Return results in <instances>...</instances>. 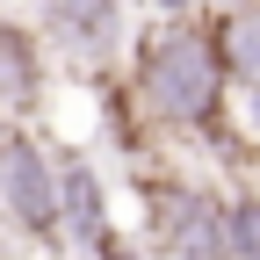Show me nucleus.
I'll list each match as a JSON object with an SVG mask.
<instances>
[{"instance_id": "obj_1", "label": "nucleus", "mask_w": 260, "mask_h": 260, "mask_svg": "<svg viewBox=\"0 0 260 260\" xmlns=\"http://www.w3.org/2000/svg\"><path fill=\"white\" fill-rule=\"evenodd\" d=\"M123 80H130V94H138V109L152 116L159 138H181L195 152L224 159V167L253 159L246 130H239V87L224 80L203 15H145L138 37H130Z\"/></svg>"}, {"instance_id": "obj_2", "label": "nucleus", "mask_w": 260, "mask_h": 260, "mask_svg": "<svg viewBox=\"0 0 260 260\" xmlns=\"http://www.w3.org/2000/svg\"><path fill=\"white\" fill-rule=\"evenodd\" d=\"M130 195H138L152 260H239L232 253V188H217L210 174H188L167 152H152L130 167Z\"/></svg>"}, {"instance_id": "obj_3", "label": "nucleus", "mask_w": 260, "mask_h": 260, "mask_svg": "<svg viewBox=\"0 0 260 260\" xmlns=\"http://www.w3.org/2000/svg\"><path fill=\"white\" fill-rule=\"evenodd\" d=\"M138 0H29V29L44 37L51 65H65L80 87L94 80H116L130 37H138Z\"/></svg>"}, {"instance_id": "obj_4", "label": "nucleus", "mask_w": 260, "mask_h": 260, "mask_svg": "<svg viewBox=\"0 0 260 260\" xmlns=\"http://www.w3.org/2000/svg\"><path fill=\"white\" fill-rule=\"evenodd\" d=\"M0 224L15 232L22 253L58 260L65 224H58V159L37 123H15V138L0 145Z\"/></svg>"}, {"instance_id": "obj_5", "label": "nucleus", "mask_w": 260, "mask_h": 260, "mask_svg": "<svg viewBox=\"0 0 260 260\" xmlns=\"http://www.w3.org/2000/svg\"><path fill=\"white\" fill-rule=\"evenodd\" d=\"M51 159H58V224H65V253H94L109 232H116V188H109V167L94 145H73V138H51Z\"/></svg>"}, {"instance_id": "obj_6", "label": "nucleus", "mask_w": 260, "mask_h": 260, "mask_svg": "<svg viewBox=\"0 0 260 260\" xmlns=\"http://www.w3.org/2000/svg\"><path fill=\"white\" fill-rule=\"evenodd\" d=\"M44 102H51V51H44L37 29H29V15L0 8V109L22 116V123H37Z\"/></svg>"}, {"instance_id": "obj_7", "label": "nucleus", "mask_w": 260, "mask_h": 260, "mask_svg": "<svg viewBox=\"0 0 260 260\" xmlns=\"http://www.w3.org/2000/svg\"><path fill=\"white\" fill-rule=\"evenodd\" d=\"M210 29V44H217V65H224V80H232L239 94L260 87V0H246V8H195Z\"/></svg>"}, {"instance_id": "obj_8", "label": "nucleus", "mask_w": 260, "mask_h": 260, "mask_svg": "<svg viewBox=\"0 0 260 260\" xmlns=\"http://www.w3.org/2000/svg\"><path fill=\"white\" fill-rule=\"evenodd\" d=\"M232 253L239 260H260V181H239L232 188Z\"/></svg>"}, {"instance_id": "obj_9", "label": "nucleus", "mask_w": 260, "mask_h": 260, "mask_svg": "<svg viewBox=\"0 0 260 260\" xmlns=\"http://www.w3.org/2000/svg\"><path fill=\"white\" fill-rule=\"evenodd\" d=\"M87 260H152V246H145V239H130V232H123V224H116V232H109L102 246H94Z\"/></svg>"}, {"instance_id": "obj_10", "label": "nucleus", "mask_w": 260, "mask_h": 260, "mask_svg": "<svg viewBox=\"0 0 260 260\" xmlns=\"http://www.w3.org/2000/svg\"><path fill=\"white\" fill-rule=\"evenodd\" d=\"M239 130H246V145H253V159H260V87L239 94Z\"/></svg>"}, {"instance_id": "obj_11", "label": "nucleus", "mask_w": 260, "mask_h": 260, "mask_svg": "<svg viewBox=\"0 0 260 260\" xmlns=\"http://www.w3.org/2000/svg\"><path fill=\"white\" fill-rule=\"evenodd\" d=\"M138 8H152V15H195V0H138Z\"/></svg>"}, {"instance_id": "obj_12", "label": "nucleus", "mask_w": 260, "mask_h": 260, "mask_svg": "<svg viewBox=\"0 0 260 260\" xmlns=\"http://www.w3.org/2000/svg\"><path fill=\"white\" fill-rule=\"evenodd\" d=\"M15 123H22V116H8V109H0V145H8V138H15Z\"/></svg>"}, {"instance_id": "obj_13", "label": "nucleus", "mask_w": 260, "mask_h": 260, "mask_svg": "<svg viewBox=\"0 0 260 260\" xmlns=\"http://www.w3.org/2000/svg\"><path fill=\"white\" fill-rule=\"evenodd\" d=\"M195 8H246V0H195Z\"/></svg>"}]
</instances>
